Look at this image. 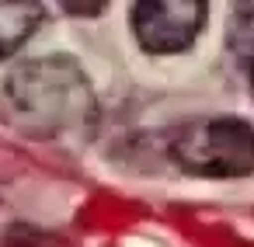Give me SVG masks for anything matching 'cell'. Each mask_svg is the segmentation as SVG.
<instances>
[{
	"mask_svg": "<svg viewBox=\"0 0 254 247\" xmlns=\"http://www.w3.org/2000/svg\"><path fill=\"white\" fill-rule=\"evenodd\" d=\"M0 122L28 139L91 136L98 98L73 56H39L0 80Z\"/></svg>",
	"mask_w": 254,
	"mask_h": 247,
	"instance_id": "cell-1",
	"label": "cell"
},
{
	"mask_svg": "<svg viewBox=\"0 0 254 247\" xmlns=\"http://www.w3.org/2000/svg\"><path fill=\"white\" fill-rule=\"evenodd\" d=\"M167 153L198 178H244L254 174V125L240 115L195 119L171 132Z\"/></svg>",
	"mask_w": 254,
	"mask_h": 247,
	"instance_id": "cell-2",
	"label": "cell"
},
{
	"mask_svg": "<svg viewBox=\"0 0 254 247\" xmlns=\"http://www.w3.org/2000/svg\"><path fill=\"white\" fill-rule=\"evenodd\" d=\"M205 18L209 4L202 0H139L132 7V32L146 53L171 56L195 46Z\"/></svg>",
	"mask_w": 254,
	"mask_h": 247,
	"instance_id": "cell-3",
	"label": "cell"
},
{
	"mask_svg": "<svg viewBox=\"0 0 254 247\" xmlns=\"http://www.w3.org/2000/svg\"><path fill=\"white\" fill-rule=\"evenodd\" d=\"M46 7L39 0H0V60H11L42 25Z\"/></svg>",
	"mask_w": 254,
	"mask_h": 247,
	"instance_id": "cell-4",
	"label": "cell"
},
{
	"mask_svg": "<svg viewBox=\"0 0 254 247\" xmlns=\"http://www.w3.org/2000/svg\"><path fill=\"white\" fill-rule=\"evenodd\" d=\"M70 14H101L105 11V0H94V4H63Z\"/></svg>",
	"mask_w": 254,
	"mask_h": 247,
	"instance_id": "cell-5",
	"label": "cell"
},
{
	"mask_svg": "<svg viewBox=\"0 0 254 247\" xmlns=\"http://www.w3.org/2000/svg\"><path fill=\"white\" fill-rule=\"evenodd\" d=\"M247 77H251V91H254V49H251V56H247Z\"/></svg>",
	"mask_w": 254,
	"mask_h": 247,
	"instance_id": "cell-6",
	"label": "cell"
}]
</instances>
